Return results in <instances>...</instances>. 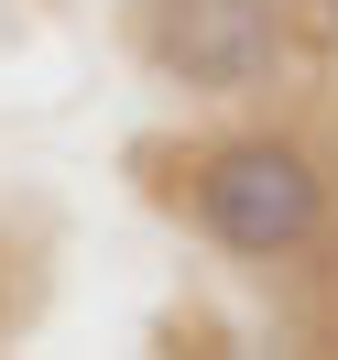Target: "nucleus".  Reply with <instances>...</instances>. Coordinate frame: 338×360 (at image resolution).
I'll use <instances>...</instances> for the list:
<instances>
[{"label": "nucleus", "mask_w": 338, "mask_h": 360, "mask_svg": "<svg viewBox=\"0 0 338 360\" xmlns=\"http://www.w3.org/2000/svg\"><path fill=\"white\" fill-rule=\"evenodd\" d=\"M306 33H316V44L338 55V0H306Z\"/></svg>", "instance_id": "7ed1b4c3"}, {"label": "nucleus", "mask_w": 338, "mask_h": 360, "mask_svg": "<svg viewBox=\"0 0 338 360\" xmlns=\"http://www.w3.org/2000/svg\"><path fill=\"white\" fill-rule=\"evenodd\" d=\"M186 207L229 262H306L327 240V175L294 131H229L186 164Z\"/></svg>", "instance_id": "f257e3e1"}, {"label": "nucleus", "mask_w": 338, "mask_h": 360, "mask_svg": "<svg viewBox=\"0 0 338 360\" xmlns=\"http://www.w3.org/2000/svg\"><path fill=\"white\" fill-rule=\"evenodd\" d=\"M142 55L186 98H251V88L284 77V11L273 0H153Z\"/></svg>", "instance_id": "f03ea898"}]
</instances>
